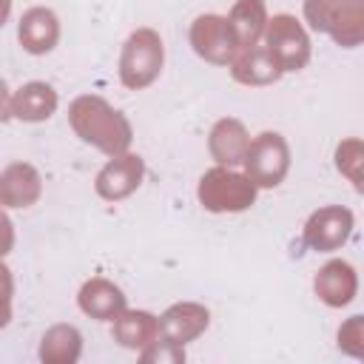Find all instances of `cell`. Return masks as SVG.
I'll return each mask as SVG.
<instances>
[{
  "label": "cell",
  "mask_w": 364,
  "mask_h": 364,
  "mask_svg": "<svg viewBox=\"0 0 364 364\" xmlns=\"http://www.w3.org/2000/svg\"><path fill=\"white\" fill-rule=\"evenodd\" d=\"M228 23L239 40V48L262 43L267 26V3L264 0H236L228 11Z\"/></svg>",
  "instance_id": "20"
},
{
  "label": "cell",
  "mask_w": 364,
  "mask_h": 364,
  "mask_svg": "<svg viewBox=\"0 0 364 364\" xmlns=\"http://www.w3.org/2000/svg\"><path fill=\"white\" fill-rule=\"evenodd\" d=\"M68 125L85 145L102 151L105 156L131 151L134 142L131 119L100 94H80L77 100H71Z\"/></svg>",
  "instance_id": "1"
},
{
  "label": "cell",
  "mask_w": 364,
  "mask_h": 364,
  "mask_svg": "<svg viewBox=\"0 0 364 364\" xmlns=\"http://www.w3.org/2000/svg\"><path fill=\"white\" fill-rule=\"evenodd\" d=\"M17 40L26 54L43 57L60 43V17L48 6H31L23 11L17 23Z\"/></svg>",
  "instance_id": "11"
},
{
  "label": "cell",
  "mask_w": 364,
  "mask_h": 364,
  "mask_svg": "<svg viewBox=\"0 0 364 364\" xmlns=\"http://www.w3.org/2000/svg\"><path fill=\"white\" fill-rule=\"evenodd\" d=\"M77 307L97 321H111L117 313H122L128 307V296L122 293L119 284H114L105 276H91L82 282L80 293H77Z\"/></svg>",
  "instance_id": "15"
},
{
  "label": "cell",
  "mask_w": 364,
  "mask_h": 364,
  "mask_svg": "<svg viewBox=\"0 0 364 364\" xmlns=\"http://www.w3.org/2000/svg\"><path fill=\"white\" fill-rule=\"evenodd\" d=\"M43 364H77L82 355V333L74 324H51L37 347Z\"/></svg>",
  "instance_id": "19"
},
{
  "label": "cell",
  "mask_w": 364,
  "mask_h": 364,
  "mask_svg": "<svg viewBox=\"0 0 364 364\" xmlns=\"http://www.w3.org/2000/svg\"><path fill=\"white\" fill-rule=\"evenodd\" d=\"M9 14H11V0H0V28L9 20Z\"/></svg>",
  "instance_id": "28"
},
{
  "label": "cell",
  "mask_w": 364,
  "mask_h": 364,
  "mask_svg": "<svg viewBox=\"0 0 364 364\" xmlns=\"http://www.w3.org/2000/svg\"><path fill=\"white\" fill-rule=\"evenodd\" d=\"M259 188L245 176V171L213 165L199 176L196 199L208 213H242L256 205Z\"/></svg>",
  "instance_id": "4"
},
{
  "label": "cell",
  "mask_w": 364,
  "mask_h": 364,
  "mask_svg": "<svg viewBox=\"0 0 364 364\" xmlns=\"http://www.w3.org/2000/svg\"><path fill=\"white\" fill-rule=\"evenodd\" d=\"M14 222L9 219L6 208L0 205V259H6L11 250H14Z\"/></svg>",
  "instance_id": "24"
},
{
  "label": "cell",
  "mask_w": 364,
  "mask_h": 364,
  "mask_svg": "<svg viewBox=\"0 0 364 364\" xmlns=\"http://www.w3.org/2000/svg\"><path fill=\"white\" fill-rule=\"evenodd\" d=\"M156 321H159L162 338H171L185 347V344L196 341L210 327V310L199 301H176V304L165 307V313L156 316Z\"/></svg>",
  "instance_id": "13"
},
{
  "label": "cell",
  "mask_w": 364,
  "mask_h": 364,
  "mask_svg": "<svg viewBox=\"0 0 364 364\" xmlns=\"http://www.w3.org/2000/svg\"><path fill=\"white\" fill-rule=\"evenodd\" d=\"M14 296V276H11V267L0 259V299H11Z\"/></svg>",
  "instance_id": "25"
},
{
  "label": "cell",
  "mask_w": 364,
  "mask_h": 364,
  "mask_svg": "<svg viewBox=\"0 0 364 364\" xmlns=\"http://www.w3.org/2000/svg\"><path fill=\"white\" fill-rule=\"evenodd\" d=\"M165 65V43L156 28H134L119 51V82L128 91H142L156 82Z\"/></svg>",
  "instance_id": "3"
},
{
  "label": "cell",
  "mask_w": 364,
  "mask_h": 364,
  "mask_svg": "<svg viewBox=\"0 0 364 364\" xmlns=\"http://www.w3.org/2000/svg\"><path fill=\"white\" fill-rule=\"evenodd\" d=\"M57 105L60 97L46 80H28L17 91H11V119L20 122H46L54 117Z\"/></svg>",
  "instance_id": "17"
},
{
  "label": "cell",
  "mask_w": 364,
  "mask_h": 364,
  "mask_svg": "<svg viewBox=\"0 0 364 364\" xmlns=\"http://www.w3.org/2000/svg\"><path fill=\"white\" fill-rule=\"evenodd\" d=\"M159 336V321L148 310H131L125 307L111 318V338L125 350H142Z\"/></svg>",
  "instance_id": "18"
},
{
  "label": "cell",
  "mask_w": 364,
  "mask_h": 364,
  "mask_svg": "<svg viewBox=\"0 0 364 364\" xmlns=\"http://www.w3.org/2000/svg\"><path fill=\"white\" fill-rule=\"evenodd\" d=\"M353 228H355V216L350 208L324 205L307 216V222L301 228V242H304V247H310L316 253H333L350 242Z\"/></svg>",
  "instance_id": "8"
},
{
  "label": "cell",
  "mask_w": 364,
  "mask_h": 364,
  "mask_svg": "<svg viewBox=\"0 0 364 364\" xmlns=\"http://www.w3.org/2000/svg\"><path fill=\"white\" fill-rule=\"evenodd\" d=\"M301 14L313 31L341 48H355L364 40V0H304Z\"/></svg>",
  "instance_id": "2"
},
{
  "label": "cell",
  "mask_w": 364,
  "mask_h": 364,
  "mask_svg": "<svg viewBox=\"0 0 364 364\" xmlns=\"http://www.w3.org/2000/svg\"><path fill=\"white\" fill-rule=\"evenodd\" d=\"M361 159H364V145L358 136H347L336 145V168L341 176L353 182L355 191H361Z\"/></svg>",
  "instance_id": "21"
},
{
  "label": "cell",
  "mask_w": 364,
  "mask_h": 364,
  "mask_svg": "<svg viewBox=\"0 0 364 364\" xmlns=\"http://www.w3.org/2000/svg\"><path fill=\"white\" fill-rule=\"evenodd\" d=\"M142 176H145V159L134 151H125L111 156L100 168L94 179V191L105 202H122L131 193H136V188L142 185Z\"/></svg>",
  "instance_id": "9"
},
{
  "label": "cell",
  "mask_w": 364,
  "mask_h": 364,
  "mask_svg": "<svg viewBox=\"0 0 364 364\" xmlns=\"http://www.w3.org/2000/svg\"><path fill=\"white\" fill-rule=\"evenodd\" d=\"M9 119H11V88L0 77V122H9Z\"/></svg>",
  "instance_id": "26"
},
{
  "label": "cell",
  "mask_w": 364,
  "mask_h": 364,
  "mask_svg": "<svg viewBox=\"0 0 364 364\" xmlns=\"http://www.w3.org/2000/svg\"><path fill=\"white\" fill-rule=\"evenodd\" d=\"M262 46L273 54V60L279 63V68L284 74L287 71H301L310 63V54H313V43H310V34H307L304 23L296 20V14H287V11L267 17Z\"/></svg>",
  "instance_id": "6"
},
{
  "label": "cell",
  "mask_w": 364,
  "mask_h": 364,
  "mask_svg": "<svg viewBox=\"0 0 364 364\" xmlns=\"http://www.w3.org/2000/svg\"><path fill=\"white\" fill-rule=\"evenodd\" d=\"M11 324V299H0V330Z\"/></svg>",
  "instance_id": "27"
},
{
  "label": "cell",
  "mask_w": 364,
  "mask_h": 364,
  "mask_svg": "<svg viewBox=\"0 0 364 364\" xmlns=\"http://www.w3.org/2000/svg\"><path fill=\"white\" fill-rule=\"evenodd\" d=\"M247 145H250V134H247L245 122L236 117L216 119L208 134V154L216 165H225V168H239Z\"/></svg>",
  "instance_id": "16"
},
{
  "label": "cell",
  "mask_w": 364,
  "mask_h": 364,
  "mask_svg": "<svg viewBox=\"0 0 364 364\" xmlns=\"http://www.w3.org/2000/svg\"><path fill=\"white\" fill-rule=\"evenodd\" d=\"M313 293L327 307H347L358 296V273L347 259H330L313 279Z\"/></svg>",
  "instance_id": "12"
},
{
  "label": "cell",
  "mask_w": 364,
  "mask_h": 364,
  "mask_svg": "<svg viewBox=\"0 0 364 364\" xmlns=\"http://www.w3.org/2000/svg\"><path fill=\"white\" fill-rule=\"evenodd\" d=\"M228 68H230L233 82H239V85H250V88L273 85V82H279L282 74H284V71L279 68V63L273 60V54H270L262 43L239 48Z\"/></svg>",
  "instance_id": "14"
},
{
  "label": "cell",
  "mask_w": 364,
  "mask_h": 364,
  "mask_svg": "<svg viewBox=\"0 0 364 364\" xmlns=\"http://www.w3.org/2000/svg\"><path fill=\"white\" fill-rule=\"evenodd\" d=\"M139 361L142 364H182L185 361V347L171 341V338L156 336L148 347L139 350Z\"/></svg>",
  "instance_id": "22"
},
{
  "label": "cell",
  "mask_w": 364,
  "mask_h": 364,
  "mask_svg": "<svg viewBox=\"0 0 364 364\" xmlns=\"http://www.w3.org/2000/svg\"><path fill=\"white\" fill-rule=\"evenodd\" d=\"M43 196V176L31 162H11L0 171V205L9 210H26Z\"/></svg>",
  "instance_id": "10"
},
{
  "label": "cell",
  "mask_w": 364,
  "mask_h": 364,
  "mask_svg": "<svg viewBox=\"0 0 364 364\" xmlns=\"http://www.w3.org/2000/svg\"><path fill=\"white\" fill-rule=\"evenodd\" d=\"M290 145L279 131H262L250 139L242 168L245 176L262 191V188H279L284 176L290 173Z\"/></svg>",
  "instance_id": "5"
},
{
  "label": "cell",
  "mask_w": 364,
  "mask_h": 364,
  "mask_svg": "<svg viewBox=\"0 0 364 364\" xmlns=\"http://www.w3.org/2000/svg\"><path fill=\"white\" fill-rule=\"evenodd\" d=\"M338 350L353 355V358H361L364 355V316H350L341 327H338Z\"/></svg>",
  "instance_id": "23"
},
{
  "label": "cell",
  "mask_w": 364,
  "mask_h": 364,
  "mask_svg": "<svg viewBox=\"0 0 364 364\" xmlns=\"http://www.w3.org/2000/svg\"><path fill=\"white\" fill-rule=\"evenodd\" d=\"M188 40H191L193 54L199 60L210 63V65H230V60L239 51V40H236L228 17L225 14H213V11L199 14L191 23Z\"/></svg>",
  "instance_id": "7"
}]
</instances>
